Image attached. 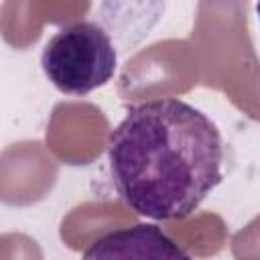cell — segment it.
Listing matches in <instances>:
<instances>
[{
    "instance_id": "cell-1",
    "label": "cell",
    "mask_w": 260,
    "mask_h": 260,
    "mask_svg": "<svg viewBox=\"0 0 260 260\" xmlns=\"http://www.w3.org/2000/svg\"><path fill=\"white\" fill-rule=\"evenodd\" d=\"M223 156L215 122L177 98L128 108L108 138L110 173L120 199L156 221L191 215L221 183Z\"/></svg>"
},
{
    "instance_id": "cell-2",
    "label": "cell",
    "mask_w": 260,
    "mask_h": 260,
    "mask_svg": "<svg viewBox=\"0 0 260 260\" xmlns=\"http://www.w3.org/2000/svg\"><path fill=\"white\" fill-rule=\"evenodd\" d=\"M41 67L61 93L87 95L114 77L118 53L104 26L79 20L59 28L47 41Z\"/></svg>"
},
{
    "instance_id": "cell-3",
    "label": "cell",
    "mask_w": 260,
    "mask_h": 260,
    "mask_svg": "<svg viewBox=\"0 0 260 260\" xmlns=\"http://www.w3.org/2000/svg\"><path fill=\"white\" fill-rule=\"evenodd\" d=\"M81 260H191L158 225L136 223L93 240Z\"/></svg>"
}]
</instances>
